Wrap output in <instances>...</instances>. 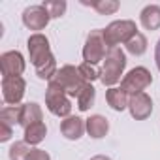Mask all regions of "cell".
Here are the masks:
<instances>
[{"mask_svg": "<svg viewBox=\"0 0 160 160\" xmlns=\"http://www.w3.org/2000/svg\"><path fill=\"white\" fill-rule=\"evenodd\" d=\"M30 147L27 141H15L12 147H10V160H27L28 154H30Z\"/></svg>", "mask_w": 160, "mask_h": 160, "instance_id": "22", "label": "cell"}, {"mask_svg": "<svg viewBox=\"0 0 160 160\" xmlns=\"http://www.w3.org/2000/svg\"><path fill=\"white\" fill-rule=\"evenodd\" d=\"M42 108L38 106V104H34V102H30V104H25V106H21V121H19V124L23 126V128H28L30 124H36V122H42Z\"/></svg>", "mask_w": 160, "mask_h": 160, "instance_id": "13", "label": "cell"}, {"mask_svg": "<svg viewBox=\"0 0 160 160\" xmlns=\"http://www.w3.org/2000/svg\"><path fill=\"white\" fill-rule=\"evenodd\" d=\"M45 106L47 109L57 115V117H70V111H72V104H70V98L68 94L55 83H49L47 91H45Z\"/></svg>", "mask_w": 160, "mask_h": 160, "instance_id": "6", "label": "cell"}, {"mask_svg": "<svg viewBox=\"0 0 160 160\" xmlns=\"http://www.w3.org/2000/svg\"><path fill=\"white\" fill-rule=\"evenodd\" d=\"M152 81V75L147 68L143 66H138L134 70H130L124 77H122V81H121V89L126 92V94H141Z\"/></svg>", "mask_w": 160, "mask_h": 160, "instance_id": "5", "label": "cell"}, {"mask_svg": "<svg viewBox=\"0 0 160 160\" xmlns=\"http://www.w3.org/2000/svg\"><path fill=\"white\" fill-rule=\"evenodd\" d=\"M126 51H128L130 55H134V57L143 55V53L147 51V38H145L141 32H138V34L126 43Z\"/></svg>", "mask_w": 160, "mask_h": 160, "instance_id": "21", "label": "cell"}, {"mask_svg": "<svg viewBox=\"0 0 160 160\" xmlns=\"http://www.w3.org/2000/svg\"><path fill=\"white\" fill-rule=\"evenodd\" d=\"M106 42H104V30L102 28H96V30H91L87 42H85V47H83V58L85 62L89 64H98L100 60L106 58Z\"/></svg>", "mask_w": 160, "mask_h": 160, "instance_id": "7", "label": "cell"}, {"mask_svg": "<svg viewBox=\"0 0 160 160\" xmlns=\"http://www.w3.org/2000/svg\"><path fill=\"white\" fill-rule=\"evenodd\" d=\"M47 134V128L43 122H36V124H30L28 128H25V141L28 145H38L40 141H43Z\"/></svg>", "mask_w": 160, "mask_h": 160, "instance_id": "17", "label": "cell"}, {"mask_svg": "<svg viewBox=\"0 0 160 160\" xmlns=\"http://www.w3.org/2000/svg\"><path fill=\"white\" fill-rule=\"evenodd\" d=\"M85 6H92L100 15H111L119 10V2L117 0H94V2H83Z\"/></svg>", "mask_w": 160, "mask_h": 160, "instance_id": "19", "label": "cell"}, {"mask_svg": "<svg viewBox=\"0 0 160 160\" xmlns=\"http://www.w3.org/2000/svg\"><path fill=\"white\" fill-rule=\"evenodd\" d=\"M51 15L43 6H30L23 12V25L30 30H43L49 23Z\"/></svg>", "mask_w": 160, "mask_h": 160, "instance_id": "10", "label": "cell"}, {"mask_svg": "<svg viewBox=\"0 0 160 160\" xmlns=\"http://www.w3.org/2000/svg\"><path fill=\"white\" fill-rule=\"evenodd\" d=\"M91 160H111V158H108V156H104V154H98V156H92Z\"/></svg>", "mask_w": 160, "mask_h": 160, "instance_id": "28", "label": "cell"}, {"mask_svg": "<svg viewBox=\"0 0 160 160\" xmlns=\"http://www.w3.org/2000/svg\"><path fill=\"white\" fill-rule=\"evenodd\" d=\"M128 109H130V115L136 119V121H143L147 119L151 113H152V100L149 94L141 92V94H136V96H130L128 100Z\"/></svg>", "mask_w": 160, "mask_h": 160, "instance_id": "11", "label": "cell"}, {"mask_svg": "<svg viewBox=\"0 0 160 160\" xmlns=\"http://www.w3.org/2000/svg\"><path fill=\"white\" fill-rule=\"evenodd\" d=\"M139 19H141V25L147 30H158L160 28V6H156V4L145 6Z\"/></svg>", "mask_w": 160, "mask_h": 160, "instance_id": "15", "label": "cell"}, {"mask_svg": "<svg viewBox=\"0 0 160 160\" xmlns=\"http://www.w3.org/2000/svg\"><path fill=\"white\" fill-rule=\"evenodd\" d=\"M138 34V27L134 21L130 19H121V21H113L104 28V42L109 49L117 47L119 43H128L134 36Z\"/></svg>", "mask_w": 160, "mask_h": 160, "instance_id": "4", "label": "cell"}, {"mask_svg": "<svg viewBox=\"0 0 160 160\" xmlns=\"http://www.w3.org/2000/svg\"><path fill=\"white\" fill-rule=\"evenodd\" d=\"M94 100H96V91H94V87L91 83H87L83 87V91L79 92V96H77V108L81 111H89L94 106Z\"/></svg>", "mask_w": 160, "mask_h": 160, "instance_id": "18", "label": "cell"}, {"mask_svg": "<svg viewBox=\"0 0 160 160\" xmlns=\"http://www.w3.org/2000/svg\"><path fill=\"white\" fill-rule=\"evenodd\" d=\"M0 70L4 77H21L25 72V58L19 51H8L0 57Z\"/></svg>", "mask_w": 160, "mask_h": 160, "instance_id": "9", "label": "cell"}, {"mask_svg": "<svg viewBox=\"0 0 160 160\" xmlns=\"http://www.w3.org/2000/svg\"><path fill=\"white\" fill-rule=\"evenodd\" d=\"M12 138V126L0 122V141H8Z\"/></svg>", "mask_w": 160, "mask_h": 160, "instance_id": "26", "label": "cell"}, {"mask_svg": "<svg viewBox=\"0 0 160 160\" xmlns=\"http://www.w3.org/2000/svg\"><path fill=\"white\" fill-rule=\"evenodd\" d=\"M49 83L58 85L68 96H73V98H77L79 92L83 91V87L87 85V81L81 77L79 70L75 66H70V64H66L60 70H57V73L53 75V79H51Z\"/></svg>", "mask_w": 160, "mask_h": 160, "instance_id": "3", "label": "cell"}, {"mask_svg": "<svg viewBox=\"0 0 160 160\" xmlns=\"http://www.w3.org/2000/svg\"><path fill=\"white\" fill-rule=\"evenodd\" d=\"M108 130H109V122H108L106 117H102V115H91L87 119V132H89L91 138L100 139V138H104L108 134Z\"/></svg>", "mask_w": 160, "mask_h": 160, "instance_id": "14", "label": "cell"}, {"mask_svg": "<svg viewBox=\"0 0 160 160\" xmlns=\"http://www.w3.org/2000/svg\"><path fill=\"white\" fill-rule=\"evenodd\" d=\"M27 160H51V156H49L43 149H32Z\"/></svg>", "mask_w": 160, "mask_h": 160, "instance_id": "25", "label": "cell"}, {"mask_svg": "<svg viewBox=\"0 0 160 160\" xmlns=\"http://www.w3.org/2000/svg\"><path fill=\"white\" fill-rule=\"evenodd\" d=\"M87 130V121H83L81 117H66L60 122V132L66 139H79L83 136V132Z\"/></svg>", "mask_w": 160, "mask_h": 160, "instance_id": "12", "label": "cell"}, {"mask_svg": "<svg viewBox=\"0 0 160 160\" xmlns=\"http://www.w3.org/2000/svg\"><path fill=\"white\" fill-rule=\"evenodd\" d=\"M28 57L30 62L36 68V73L40 79H47L51 81L53 75L57 73V60L51 53L49 40L43 34H32L28 38Z\"/></svg>", "mask_w": 160, "mask_h": 160, "instance_id": "1", "label": "cell"}, {"mask_svg": "<svg viewBox=\"0 0 160 160\" xmlns=\"http://www.w3.org/2000/svg\"><path fill=\"white\" fill-rule=\"evenodd\" d=\"M154 62H156V68L160 70V40H158V43L154 47Z\"/></svg>", "mask_w": 160, "mask_h": 160, "instance_id": "27", "label": "cell"}, {"mask_svg": "<svg viewBox=\"0 0 160 160\" xmlns=\"http://www.w3.org/2000/svg\"><path fill=\"white\" fill-rule=\"evenodd\" d=\"M126 68V55L122 49L119 47H113V49H108L106 53V58H104V68H102V83L106 87H113L115 83H119V79L122 75Z\"/></svg>", "mask_w": 160, "mask_h": 160, "instance_id": "2", "label": "cell"}, {"mask_svg": "<svg viewBox=\"0 0 160 160\" xmlns=\"http://www.w3.org/2000/svg\"><path fill=\"white\" fill-rule=\"evenodd\" d=\"M106 100H108L109 108L115 109V111H122V109L128 108V94L122 89H115V87L108 89L106 91Z\"/></svg>", "mask_w": 160, "mask_h": 160, "instance_id": "16", "label": "cell"}, {"mask_svg": "<svg viewBox=\"0 0 160 160\" xmlns=\"http://www.w3.org/2000/svg\"><path fill=\"white\" fill-rule=\"evenodd\" d=\"M42 6L47 10V13L51 15V19L60 17L66 12V2H64V0H45Z\"/></svg>", "mask_w": 160, "mask_h": 160, "instance_id": "24", "label": "cell"}, {"mask_svg": "<svg viewBox=\"0 0 160 160\" xmlns=\"http://www.w3.org/2000/svg\"><path fill=\"white\" fill-rule=\"evenodd\" d=\"M21 121V106H6L0 111V122L13 126L15 122Z\"/></svg>", "mask_w": 160, "mask_h": 160, "instance_id": "20", "label": "cell"}, {"mask_svg": "<svg viewBox=\"0 0 160 160\" xmlns=\"http://www.w3.org/2000/svg\"><path fill=\"white\" fill-rule=\"evenodd\" d=\"M77 70H79V73H81V77L87 83H92L94 79H100V75H102V72L96 68V64H89V62H83Z\"/></svg>", "mask_w": 160, "mask_h": 160, "instance_id": "23", "label": "cell"}, {"mask_svg": "<svg viewBox=\"0 0 160 160\" xmlns=\"http://www.w3.org/2000/svg\"><path fill=\"white\" fill-rule=\"evenodd\" d=\"M27 83L23 77H4L2 79V96L4 102L10 106H19V102L25 96Z\"/></svg>", "mask_w": 160, "mask_h": 160, "instance_id": "8", "label": "cell"}]
</instances>
